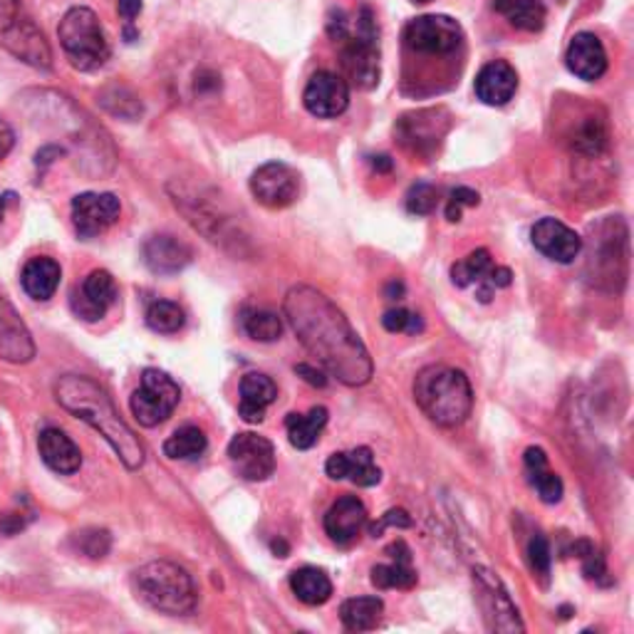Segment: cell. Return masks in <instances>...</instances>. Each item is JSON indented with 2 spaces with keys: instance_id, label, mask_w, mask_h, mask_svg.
Instances as JSON below:
<instances>
[{
  "instance_id": "6da1fadb",
  "label": "cell",
  "mask_w": 634,
  "mask_h": 634,
  "mask_svg": "<svg viewBox=\"0 0 634 634\" xmlns=\"http://www.w3.org/2000/svg\"><path fill=\"white\" fill-rule=\"evenodd\" d=\"M286 315L303 347L320 363L333 377L349 387L367 385L372 379V357L365 343L345 313L310 286H298L286 295Z\"/></svg>"
},
{
  "instance_id": "7a4b0ae2",
  "label": "cell",
  "mask_w": 634,
  "mask_h": 634,
  "mask_svg": "<svg viewBox=\"0 0 634 634\" xmlns=\"http://www.w3.org/2000/svg\"><path fill=\"white\" fill-rule=\"evenodd\" d=\"M55 399L62 409H68L85 424H90L95 432H100L129 472L145 464V446H141L139 436L119 417L115 402L97 382L82 375H65L55 382Z\"/></svg>"
},
{
  "instance_id": "3957f363",
  "label": "cell",
  "mask_w": 634,
  "mask_h": 634,
  "mask_svg": "<svg viewBox=\"0 0 634 634\" xmlns=\"http://www.w3.org/2000/svg\"><path fill=\"white\" fill-rule=\"evenodd\" d=\"M414 402L434 424L452 429L472 414V382L456 367L429 365L414 379Z\"/></svg>"
},
{
  "instance_id": "277c9868",
  "label": "cell",
  "mask_w": 634,
  "mask_h": 634,
  "mask_svg": "<svg viewBox=\"0 0 634 634\" xmlns=\"http://www.w3.org/2000/svg\"><path fill=\"white\" fill-rule=\"evenodd\" d=\"M135 593L141 603L164 615H191L199 603L194 577L181 565L169 561H151L141 565L132 577Z\"/></svg>"
},
{
  "instance_id": "5b68a950",
  "label": "cell",
  "mask_w": 634,
  "mask_h": 634,
  "mask_svg": "<svg viewBox=\"0 0 634 634\" xmlns=\"http://www.w3.org/2000/svg\"><path fill=\"white\" fill-rule=\"evenodd\" d=\"M60 46L75 70L95 72L112 55L100 18L90 8H70L58 28Z\"/></svg>"
},
{
  "instance_id": "8992f818",
  "label": "cell",
  "mask_w": 634,
  "mask_h": 634,
  "mask_svg": "<svg viewBox=\"0 0 634 634\" xmlns=\"http://www.w3.org/2000/svg\"><path fill=\"white\" fill-rule=\"evenodd\" d=\"M0 48L30 68H52V50L23 0H0Z\"/></svg>"
},
{
  "instance_id": "52a82bcc",
  "label": "cell",
  "mask_w": 634,
  "mask_h": 634,
  "mask_svg": "<svg viewBox=\"0 0 634 634\" xmlns=\"http://www.w3.org/2000/svg\"><path fill=\"white\" fill-rule=\"evenodd\" d=\"M379 30L375 13L369 6H363L357 13L355 26L340 40L343 42V70L347 80L357 90H372L379 82Z\"/></svg>"
},
{
  "instance_id": "ba28073f",
  "label": "cell",
  "mask_w": 634,
  "mask_h": 634,
  "mask_svg": "<svg viewBox=\"0 0 634 634\" xmlns=\"http://www.w3.org/2000/svg\"><path fill=\"white\" fill-rule=\"evenodd\" d=\"M181 402V389L177 382H174L167 372L149 367L141 372V385L129 399V407H132L135 419L151 429V426H159L161 422H167L174 409L179 407Z\"/></svg>"
},
{
  "instance_id": "9c48e42d",
  "label": "cell",
  "mask_w": 634,
  "mask_h": 634,
  "mask_svg": "<svg viewBox=\"0 0 634 634\" xmlns=\"http://www.w3.org/2000/svg\"><path fill=\"white\" fill-rule=\"evenodd\" d=\"M462 42L464 28L449 16H422L404 28V46L419 58H452Z\"/></svg>"
},
{
  "instance_id": "30bf717a",
  "label": "cell",
  "mask_w": 634,
  "mask_h": 634,
  "mask_svg": "<svg viewBox=\"0 0 634 634\" xmlns=\"http://www.w3.org/2000/svg\"><path fill=\"white\" fill-rule=\"evenodd\" d=\"M474 593H476V605L491 632L513 634L526 630L518 615V607L513 605L508 590L503 587L501 577L496 573L486 571V567H474Z\"/></svg>"
},
{
  "instance_id": "8fae6325",
  "label": "cell",
  "mask_w": 634,
  "mask_h": 634,
  "mask_svg": "<svg viewBox=\"0 0 634 634\" xmlns=\"http://www.w3.org/2000/svg\"><path fill=\"white\" fill-rule=\"evenodd\" d=\"M228 462L246 481H266L276 472V446L254 432L236 434L228 444Z\"/></svg>"
},
{
  "instance_id": "7c38bea8",
  "label": "cell",
  "mask_w": 634,
  "mask_h": 634,
  "mask_svg": "<svg viewBox=\"0 0 634 634\" xmlns=\"http://www.w3.org/2000/svg\"><path fill=\"white\" fill-rule=\"evenodd\" d=\"M250 194L266 209H288L300 194L298 171L283 161H270L254 171L250 177Z\"/></svg>"
},
{
  "instance_id": "4fadbf2b",
  "label": "cell",
  "mask_w": 634,
  "mask_h": 634,
  "mask_svg": "<svg viewBox=\"0 0 634 634\" xmlns=\"http://www.w3.org/2000/svg\"><path fill=\"white\" fill-rule=\"evenodd\" d=\"M122 204L115 194H80L72 199V226L80 238H95L117 224Z\"/></svg>"
},
{
  "instance_id": "5bb4252c",
  "label": "cell",
  "mask_w": 634,
  "mask_h": 634,
  "mask_svg": "<svg viewBox=\"0 0 634 634\" xmlns=\"http://www.w3.org/2000/svg\"><path fill=\"white\" fill-rule=\"evenodd\" d=\"M117 283L109 270H92L78 288L72 290V313L85 323L102 320L107 310L117 303Z\"/></svg>"
},
{
  "instance_id": "9a60e30c",
  "label": "cell",
  "mask_w": 634,
  "mask_h": 634,
  "mask_svg": "<svg viewBox=\"0 0 634 634\" xmlns=\"http://www.w3.org/2000/svg\"><path fill=\"white\" fill-rule=\"evenodd\" d=\"M305 109L317 119H335L349 107V85L335 72H315L303 92Z\"/></svg>"
},
{
  "instance_id": "2e32d148",
  "label": "cell",
  "mask_w": 634,
  "mask_h": 634,
  "mask_svg": "<svg viewBox=\"0 0 634 634\" xmlns=\"http://www.w3.org/2000/svg\"><path fill=\"white\" fill-rule=\"evenodd\" d=\"M531 240L545 258L563 266L573 264L583 250V238L577 236L571 226L557 221V218H541V221L533 226Z\"/></svg>"
},
{
  "instance_id": "e0dca14e",
  "label": "cell",
  "mask_w": 634,
  "mask_h": 634,
  "mask_svg": "<svg viewBox=\"0 0 634 634\" xmlns=\"http://www.w3.org/2000/svg\"><path fill=\"white\" fill-rule=\"evenodd\" d=\"M36 357V343L13 305L0 295V359L26 365Z\"/></svg>"
},
{
  "instance_id": "ac0fdd59",
  "label": "cell",
  "mask_w": 634,
  "mask_h": 634,
  "mask_svg": "<svg viewBox=\"0 0 634 634\" xmlns=\"http://www.w3.org/2000/svg\"><path fill=\"white\" fill-rule=\"evenodd\" d=\"M567 70L585 82H595L607 72V52L595 32H577L565 55Z\"/></svg>"
},
{
  "instance_id": "d6986e66",
  "label": "cell",
  "mask_w": 634,
  "mask_h": 634,
  "mask_svg": "<svg viewBox=\"0 0 634 634\" xmlns=\"http://www.w3.org/2000/svg\"><path fill=\"white\" fill-rule=\"evenodd\" d=\"M325 472L333 481H353L355 486H377L382 481V472L375 464V456L367 446H359L353 452H337L327 458Z\"/></svg>"
},
{
  "instance_id": "ffe728a7",
  "label": "cell",
  "mask_w": 634,
  "mask_h": 634,
  "mask_svg": "<svg viewBox=\"0 0 634 634\" xmlns=\"http://www.w3.org/2000/svg\"><path fill=\"white\" fill-rule=\"evenodd\" d=\"M367 526V508L357 496H343L325 516V533L337 545H353Z\"/></svg>"
},
{
  "instance_id": "44dd1931",
  "label": "cell",
  "mask_w": 634,
  "mask_h": 634,
  "mask_svg": "<svg viewBox=\"0 0 634 634\" xmlns=\"http://www.w3.org/2000/svg\"><path fill=\"white\" fill-rule=\"evenodd\" d=\"M474 90L484 105H508L518 90V72L513 70L506 60H494L481 68V72L476 75Z\"/></svg>"
},
{
  "instance_id": "7402d4cb",
  "label": "cell",
  "mask_w": 634,
  "mask_h": 634,
  "mask_svg": "<svg viewBox=\"0 0 634 634\" xmlns=\"http://www.w3.org/2000/svg\"><path fill=\"white\" fill-rule=\"evenodd\" d=\"M145 264L157 276H174L191 264V248L169 234L151 236L141 248Z\"/></svg>"
},
{
  "instance_id": "603a6c76",
  "label": "cell",
  "mask_w": 634,
  "mask_h": 634,
  "mask_svg": "<svg viewBox=\"0 0 634 634\" xmlns=\"http://www.w3.org/2000/svg\"><path fill=\"white\" fill-rule=\"evenodd\" d=\"M389 561L372 567V585L379 590H412L417 585V571L412 565V551L404 541H395L387 548Z\"/></svg>"
},
{
  "instance_id": "cb8c5ba5",
  "label": "cell",
  "mask_w": 634,
  "mask_h": 634,
  "mask_svg": "<svg viewBox=\"0 0 634 634\" xmlns=\"http://www.w3.org/2000/svg\"><path fill=\"white\" fill-rule=\"evenodd\" d=\"M38 446H40L42 462H46L55 474L72 476L80 472V466H82L80 446L75 444L62 429H55V426L42 429Z\"/></svg>"
},
{
  "instance_id": "d4e9b609",
  "label": "cell",
  "mask_w": 634,
  "mask_h": 634,
  "mask_svg": "<svg viewBox=\"0 0 634 634\" xmlns=\"http://www.w3.org/2000/svg\"><path fill=\"white\" fill-rule=\"evenodd\" d=\"M278 397V387L270 377L260 375V372H250L240 379V404L238 414L240 419L248 424H260L266 419V409Z\"/></svg>"
},
{
  "instance_id": "484cf974",
  "label": "cell",
  "mask_w": 634,
  "mask_h": 634,
  "mask_svg": "<svg viewBox=\"0 0 634 634\" xmlns=\"http://www.w3.org/2000/svg\"><path fill=\"white\" fill-rule=\"evenodd\" d=\"M62 278V268L55 258L48 256H38L30 258L23 273H20V283H23V290L30 295L32 300L46 303L50 300L55 290L60 286Z\"/></svg>"
},
{
  "instance_id": "4316f807",
  "label": "cell",
  "mask_w": 634,
  "mask_h": 634,
  "mask_svg": "<svg viewBox=\"0 0 634 634\" xmlns=\"http://www.w3.org/2000/svg\"><path fill=\"white\" fill-rule=\"evenodd\" d=\"M494 270V260H491V254L486 248H478L474 254H468L464 260H458L452 268V280L454 286L458 288H468V286H478V300L488 303L491 295H494V288H491L488 276Z\"/></svg>"
},
{
  "instance_id": "83f0119b",
  "label": "cell",
  "mask_w": 634,
  "mask_h": 634,
  "mask_svg": "<svg viewBox=\"0 0 634 634\" xmlns=\"http://www.w3.org/2000/svg\"><path fill=\"white\" fill-rule=\"evenodd\" d=\"M290 590L300 603L310 605V607L325 605L327 600L333 597L330 577H327V573L320 571V567H313V565H305V567H298V571H293Z\"/></svg>"
},
{
  "instance_id": "f1b7e54d",
  "label": "cell",
  "mask_w": 634,
  "mask_h": 634,
  "mask_svg": "<svg viewBox=\"0 0 634 634\" xmlns=\"http://www.w3.org/2000/svg\"><path fill=\"white\" fill-rule=\"evenodd\" d=\"M526 474L543 503H557L563 498V481L548 468V456L538 446L526 452Z\"/></svg>"
},
{
  "instance_id": "f546056e",
  "label": "cell",
  "mask_w": 634,
  "mask_h": 634,
  "mask_svg": "<svg viewBox=\"0 0 634 634\" xmlns=\"http://www.w3.org/2000/svg\"><path fill=\"white\" fill-rule=\"evenodd\" d=\"M327 414L325 407H313L308 414H288L286 417V429H288V439L295 446V449H313L320 439L323 429L327 426Z\"/></svg>"
},
{
  "instance_id": "4dcf8cb0",
  "label": "cell",
  "mask_w": 634,
  "mask_h": 634,
  "mask_svg": "<svg viewBox=\"0 0 634 634\" xmlns=\"http://www.w3.org/2000/svg\"><path fill=\"white\" fill-rule=\"evenodd\" d=\"M494 8L513 28L526 32L543 30L545 18H548L543 0H496Z\"/></svg>"
},
{
  "instance_id": "1f68e13d",
  "label": "cell",
  "mask_w": 634,
  "mask_h": 634,
  "mask_svg": "<svg viewBox=\"0 0 634 634\" xmlns=\"http://www.w3.org/2000/svg\"><path fill=\"white\" fill-rule=\"evenodd\" d=\"M382 615H385V603L379 597H353L345 600L340 607V620L349 632L375 630Z\"/></svg>"
},
{
  "instance_id": "d6a6232c",
  "label": "cell",
  "mask_w": 634,
  "mask_h": 634,
  "mask_svg": "<svg viewBox=\"0 0 634 634\" xmlns=\"http://www.w3.org/2000/svg\"><path fill=\"white\" fill-rule=\"evenodd\" d=\"M206 449H209V439H206L204 429L194 424L181 426L164 442V454L174 462H194V458H201Z\"/></svg>"
},
{
  "instance_id": "836d02e7",
  "label": "cell",
  "mask_w": 634,
  "mask_h": 634,
  "mask_svg": "<svg viewBox=\"0 0 634 634\" xmlns=\"http://www.w3.org/2000/svg\"><path fill=\"white\" fill-rule=\"evenodd\" d=\"M244 330L256 343H276L283 335V320L273 310H246Z\"/></svg>"
},
{
  "instance_id": "e575fe53",
  "label": "cell",
  "mask_w": 634,
  "mask_h": 634,
  "mask_svg": "<svg viewBox=\"0 0 634 634\" xmlns=\"http://www.w3.org/2000/svg\"><path fill=\"white\" fill-rule=\"evenodd\" d=\"M186 323V313L181 305L171 300H157L149 305L147 310V325L159 335H174L179 333Z\"/></svg>"
},
{
  "instance_id": "d590c367",
  "label": "cell",
  "mask_w": 634,
  "mask_h": 634,
  "mask_svg": "<svg viewBox=\"0 0 634 634\" xmlns=\"http://www.w3.org/2000/svg\"><path fill=\"white\" fill-rule=\"evenodd\" d=\"M528 563L531 571L538 575L541 581H548L553 553H551V543L543 533H533V538L528 541Z\"/></svg>"
},
{
  "instance_id": "8d00e7d4",
  "label": "cell",
  "mask_w": 634,
  "mask_h": 634,
  "mask_svg": "<svg viewBox=\"0 0 634 634\" xmlns=\"http://www.w3.org/2000/svg\"><path fill=\"white\" fill-rule=\"evenodd\" d=\"M75 543H78V551L92 561H102V557L109 553V545H112V538H109L107 531L92 528V531H82L75 535Z\"/></svg>"
},
{
  "instance_id": "74e56055",
  "label": "cell",
  "mask_w": 634,
  "mask_h": 634,
  "mask_svg": "<svg viewBox=\"0 0 634 634\" xmlns=\"http://www.w3.org/2000/svg\"><path fill=\"white\" fill-rule=\"evenodd\" d=\"M382 325H385V330L389 333H409V335H417L424 330V323L417 313H409L404 308H395L385 313L382 317Z\"/></svg>"
},
{
  "instance_id": "f35d334b",
  "label": "cell",
  "mask_w": 634,
  "mask_h": 634,
  "mask_svg": "<svg viewBox=\"0 0 634 634\" xmlns=\"http://www.w3.org/2000/svg\"><path fill=\"white\" fill-rule=\"evenodd\" d=\"M436 201H439V196H436V189L429 184L412 186L407 194V209L414 216H429L436 209Z\"/></svg>"
},
{
  "instance_id": "ab89813d",
  "label": "cell",
  "mask_w": 634,
  "mask_h": 634,
  "mask_svg": "<svg viewBox=\"0 0 634 634\" xmlns=\"http://www.w3.org/2000/svg\"><path fill=\"white\" fill-rule=\"evenodd\" d=\"M389 526H397V528H412V518H409V513L404 511V508H392L387 511L385 516L379 518V523H372L369 526V533L375 535V538H379L382 533H385V528Z\"/></svg>"
},
{
  "instance_id": "60d3db41",
  "label": "cell",
  "mask_w": 634,
  "mask_h": 634,
  "mask_svg": "<svg viewBox=\"0 0 634 634\" xmlns=\"http://www.w3.org/2000/svg\"><path fill=\"white\" fill-rule=\"evenodd\" d=\"M452 206L462 209V206H478V194L474 189H466V186H458L452 191Z\"/></svg>"
},
{
  "instance_id": "b9f144b4",
  "label": "cell",
  "mask_w": 634,
  "mask_h": 634,
  "mask_svg": "<svg viewBox=\"0 0 634 634\" xmlns=\"http://www.w3.org/2000/svg\"><path fill=\"white\" fill-rule=\"evenodd\" d=\"M295 372H298V375L308 382V385H313V387H325L327 385V379H325V375L320 369L317 367H310V365H298L295 367Z\"/></svg>"
},
{
  "instance_id": "7bdbcfd3",
  "label": "cell",
  "mask_w": 634,
  "mask_h": 634,
  "mask_svg": "<svg viewBox=\"0 0 634 634\" xmlns=\"http://www.w3.org/2000/svg\"><path fill=\"white\" fill-rule=\"evenodd\" d=\"M16 145V135L6 119H0V159H6L10 155V149Z\"/></svg>"
},
{
  "instance_id": "ee69618b",
  "label": "cell",
  "mask_w": 634,
  "mask_h": 634,
  "mask_svg": "<svg viewBox=\"0 0 634 634\" xmlns=\"http://www.w3.org/2000/svg\"><path fill=\"white\" fill-rule=\"evenodd\" d=\"M139 13H141V0H119V16H122L127 23H132Z\"/></svg>"
},
{
  "instance_id": "f6af8a7d",
  "label": "cell",
  "mask_w": 634,
  "mask_h": 634,
  "mask_svg": "<svg viewBox=\"0 0 634 634\" xmlns=\"http://www.w3.org/2000/svg\"><path fill=\"white\" fill-rule=\"evenodd\" d=\"M8 199H10V196H3V194H0V221H3V218H6V206H8Z\"/></svg>"
},
{
  "instance_id": "bcb514c9",
  "label": "cell",
  "mask_w": 634,
  "mask_h": 634,
  "mask_svg": "<svg viewBox=\"0 0 634 634\" xmlns=\"http://www.w3.org/2000/svg\"><path fill=\"white\" fill-rule=\"evenodd\" d=\"M414 3H432V0H414Z\"/></svg>"
}]
</instances>
